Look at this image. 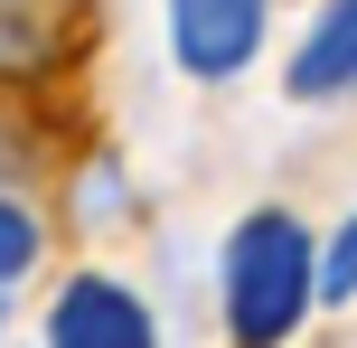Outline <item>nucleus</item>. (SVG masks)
I'll return each instance as SVG.
<instances>
[{
    "label": "nucleus",
    "instance_id": "nucleus-1",
    "mask_svg": "<svg viewBox=\"0 0 357 348\" xmlns=\"http://www.w3.org/2000/svg\"><path fill=\"white\" fill-rule=\"evenodd\" d=\"M216 273H226V330H235V348H282L310 320V301H320V245H310L301 217L254 207V217H235Z\"/></svg>",
    "mask_w": 357,
    "mask_h": 348
},
{
    "label": "nucleus",
    "instance_id": "nucleus-2",
    "mask_svg": "<svg viewBox=\"0 0 357 348\" xmlns=\"http://www.w3.org/2000/svg\"><path fill=\"white\" fill-rule=\"evenodd\" d=\"M47 348H160V330L113 273H75L47 311Z\"/></svg>",
    "mask_w": 357,
    "mask_h": 348
},
{
    "label": "nucleus",
    "instance_id": "nucleus-3",
    "mask_svg": "<svg viewBox=\"0 0 357 348\" xmlns=\"http://www.w3.org/2000/svg\"><path fill=\"white\" fill-rule=\"evenodd\" d=\"M169 47H178L188 75H235L264 47V10L254 0H178L169 10Z\"/></svg>",
    "mask_w": 357,
    "mask_h": 348
},
{
    "label": "nucleus",
    "instance_id": "nucleus-4",
    "mask_svg": "<svg viewBox=\"0 0 357 348\" xmlns=\"http://www.w3.org/2000/svg\"><path fill=\"white\" fill-rule=\"evenodd\" d=\"M357 85V0H339V10H320L310 19V38H301V56H291V94H348Z\"/></svg>",
    "mask_w": 357,
    "mask_h": 348
},
{
    "label": "nucleus",
    "instance_id": "nucleus-5",
    "mask_svg": "<svg viewBox=\"0 0 357 348\" xmlns=\"http://www.w3.org/2000/svg\"><path fill=\"white\" fill-rule=\"evenodd\" d=\"M29 264H38V217H29L19 198H0V292H10Z\"/></svg>",
    "mask_w": 357,
    "mask_h": 348
},
{
    "label": "nucleus",
    "instance_id": "nucleus-6",
    "mask_svg": "<svg viewBox=\"0 0 357 348\" xmlns=\"http://www.w3.org/2000/svg\"><path fill=\"white\" fill-rule=\"evenodd\" d=\"M320 301H357V217L329 236V255H320Z\"/></svg>",
    "mask_w": 357,
    "mask_h": 348
}]
</instances>
